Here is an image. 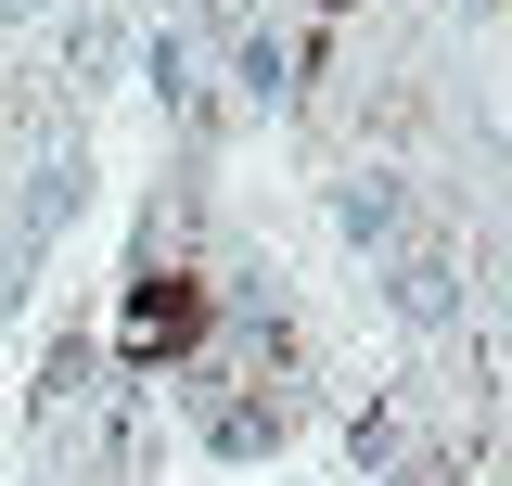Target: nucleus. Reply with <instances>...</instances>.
Returning a JSON list of instances; mask_svg holds the SVG:
<instances>
[{"label": "nucleus", "mask_w": 512, "mask_h": 486, "mask_svg": "<svg viewBox=\"0 0 512 486\" xmlns=\"http://www.w3.org/2000/svg\"><path fill=\"white\" fill-rule=\"evenodd\" d=\"M192 333H205V295H192L180 269H154V282L128 295V346H141V359H180Z\"/></svg>", "instance_id": "obj_1"}]
</instances>
